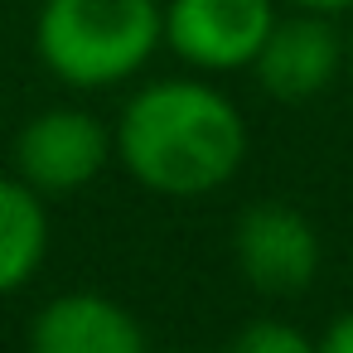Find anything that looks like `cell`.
I'll return each mask as SVG.
<instances>
[{"instance_id": "5b68a950", "label": "cell", "mask_w": 353, "mask_h": 353, "mask_svg": "<svg viewBox=\"0 0 353 353\" xmlns=\"http://www.w3.org/2000/svg\"><path fill=\"white\" fill-rule=\"evenodd\" d=\"M276 25V0H170L165 44L199 73L252 68Z\"/></svg>"}, {"instance_id": "8992f818", "label": "cell", "mask_w": 353, "mask_h": 353, "mask_svg": "<svg viewBox=\"0 0 353 353\" xmlns=\"http://www.w3.org/2000/svg\"><path fill=\"white\" fill-rule=\"evenodd\" d=\"M343 63H348V54H343V30L334 25V15L295 10V15H276L261 54L252 59V73L266 97L310 102L334 88Z\"/></svg>"}, {"instance_id": "9c48e42d", "label": "cell", "mask_w": 353, "mask_h": 353, "mask_svg": "<svg viewBox=\"0 0 353 353\" xmlns=\"http://www.w3.org/2000/svg\"><path fill=\"white\" fill-rule=\"evenodd\" d=\"M223 353H319L314 339L290 319H247Z\"/></svg>"}, {"instance_id": "ba28073f", "label": "cell", "mask_w": 353, "mask_h": 353, "mask_svg": "<svg viewBox=\"0 0 353 353\" xmlns=\"http://www.w3.org/2000/svg\"><path fill=\"white\" fill-rule=\"evenodd\" d=\"M49 256V208L44 194L20 174H0V295L25 290Z\"/></svg>"}, {"instance_id": "277c9868", "label": "cell", "mask_w": 353, "mask_h": 353, "mask_svg": "<svg viewBox=\"0 0 353 353\" xmlns=\"http://www.w3.org/2000/svg\"><path fill=\"white\" fill-rule=\"evenodd\" d=\"M117 155L112 126L88 107H49L30 117L15 136V174L49 194H78L88 189Z\"/></svg>"}, {"instance_id": "3957f363", "label": "cell", "mask_w": 353, "mask_h": 353, "mask_svg": "<svg viewBox=\"0 0 353 353\" xmlns=\"http://www.w3.org/2000/svg\"><path fill=\"white\" fill-rule=\"evenodd\" d=\"M232 256L242 281L256 295L271 300H295L314 285L319 266H324V242L319 228L281 199H261L252 208H242L237 228H232Z\"/></svg>"}, {"instance_id": "8fae6325", "label": "cell", "mask_w": 353, "mask_h": 353, "mask_svg": "<svg viewBox=\"0 0 353 353\" xmlns=\"http://www.w3.org/2000/svg\"><path fill=\"white\" fill-rule=\"evenodd\" d=\"M290 6H295V10H314V15H334V20H339V15L353 10V0H290Z\"/></svg>"}, {"instance_id": "7a4b0ae2", "label": "cell", "mask_w": 353, "mask_h": 353, "mask_svg": "<svg viewBox=\"0 0 353 353\" xmlns=\"http://www.w3.org/2000/svg\"><path fill=\"white\" fill-rule=\"evenodd\" d=\"M165 44L160 0H44L34 15V54L83 92L136 78Z\"/></svg>"}, {"instance_id": "52a82bcc", "label": "cell", "mask_w": 353, "mask_h": 353, "mask_svg": "<svg viewBox=\"0 0 353 353\" xmlns=\"http://www.w3.org/2000/svg\"><path fill=\"white\" fill-rule=\"evenodd\" d=\"M30 353H150L141 319L97 290L54 295L30 324Z\"/></svg>"}, {"instance_id": "7c38bea8", "label": "cell", "mask_w": 353, "mask_h": 353, "mask_svg": "<svg viewBox=\"0 0 353 353\" xmlns=\"http://www.w3.org/2000/svg\"><path fill=\"white\" fill-rule=\"evenodd\" d=\"M343 54H348V68H353V10H348V30H343Z\"/></svg>"}, {"instance_id": "30bf717a", "label": "cell", "mask_w": 353, "mask_h": 353, "mask_svg": "<svg viewBox=\"0 0 353 353\" xmlns=\"http://www.w3.org/2000/svg\"><path fill=\"white\" fill-rule=\"evenodd\" d=\"M314 348H319V353H353V310L334 314L329 329L314 339Z\"/></svg>"}, {"instance_id": "6da1fadb", "label": "cell", "mask_w": 353, "mask_h": 353, "mask_svg": "<svg viewBox=\"0 0 353 353\" xmlns=\"http://www.w3.org/2000/svg\"><path fill=\"white\" fill-rule=\"evenodd\" d=\"M112 136L126 174L165 199L213 194L247 160V121L237 102L203 78L145 83L121 107Z\"/></svg>"}, {"instance_id": "4fadbf2b", "label": "cell", "mask_w": 353, "mask_h": 353, "mask_svg": "<svg viewBox=\"0 0 353 353\" xmlns=\"http://www.w3.org/2000/svg\"><path fill=\"white\" fill-rule=\"evenodd\" d=\"M174 353H189V348H174Z\"/></svg>"}]
</instances>
